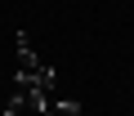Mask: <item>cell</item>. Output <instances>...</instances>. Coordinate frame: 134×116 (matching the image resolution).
I'll return each mask as SVG.
<instances>
[{"label":"cell","mask_w":134,"mask_h":116,"mask_svg":"<svg viewBox=\"0 0 134 116\" xmlns=\"http://www.w3.org/2000/svg\"><path fill=\"white\" fill-rule=\"evenodd\" d=\"M14 89L54 98V89H58V76H54V67H49V63H40V58L31 54V58H18V76H14Z\"/></svg>","instance_id":"cell-1"}]
</instances>
